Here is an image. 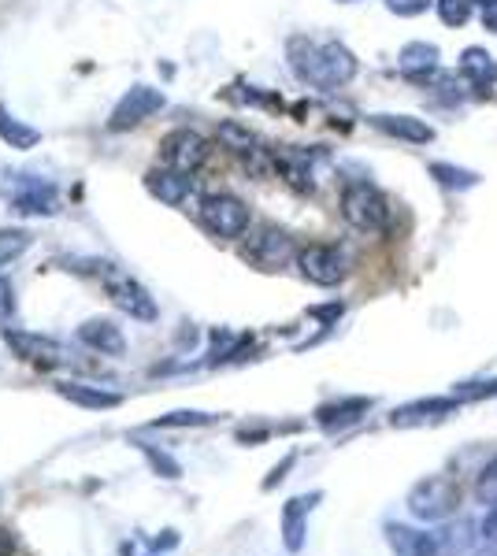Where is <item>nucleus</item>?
I'll list each match as a JSON object with an SVG mask.
<instances>
[{"label": "nucleus", "instance_id": "30", "mask_svg": "<svg viewBox=\"0 0 497 556\" xmlns=\"http://www.w3.org/2000/svg\"><path fill=\"white\" fill-rule=\"evenodd\" d=\"M460 405H472V401H486V397H497V379H483V382H460L453 390Z\"/></svg>", "mask_w": 497, "mask_h": 556}, {"label": "nucleus", "instance_id": "34", "mask_svg": "<svg viewBox=\"0 0 497 556\" xmlns=\"http://www.w3.org/2000/svg\"><path fill=\"white\" fill-rule=\"evenodd\" d=\"M12 312H15V290L8 278H0V323L12 319Z\"/></svg>", "mask_w": 497, "mask_h": 556}, {"label": "nucleus", "instance_id": "25", "mask_svg": "<svg viewBox=\"0 0 497 556\" xmlns=\"http://www.w3.org/2000/svg\"><path fill=\"white\" fill-rule=\"evenodd\" d=\"M219 141H223V149H230L234 156H245V152H253L260 141H256V134L249 127H242V123H219Z\"/></svg>", "mask_w": 497, "mask_h": 556}, {"label": "nucleus", "instance_id": "20", "mask_svg": "<svg viewBox=\"0 0 497 556\" xmlns=\"http://www.w3.org/2000/svg\"><path fill=\"white\" fill-rule=\"evenodd\" d=\"M275 171L286 178V186H294L297 193H312L316 190V178H312V164H308L305 152L286 149L275 152Z\"/></svg>", "mask_w": 497, "mask_h": 556}, {"label": "nucleus", "instance_id": "15", "mask_svg": "<svg viewBox=\"0 0 497 556\" xmlns=\"http://www.w3.org/2000/svg\"><path fill=\"white\" fill-rule=\"evenodd\" d=\"M145 190L153 193L156 201L171 204V208H179L193 190V178L175 171V167H153L149 175H145Z\"/></svg>", "mask_w": 497, "mask_h": 556}, {"label": "nucleus", "instance_id": "40", "mask_svg": "<svg viewBox=\"0 0 497 556\" xmlns=\"http://www.w3.org/2000/svg\"><path fill=\"white\" fill-rule=\"evenodd\" d=\"M483 26L490 30V34H497V0L483 8Z\"/></svg>", "mask_w": 497, "mask_h": 556}, {"label": "nucleus", "instance_id": "18", "mask_svg": "<svg viewBox=\"0 0 497 556\" xmlns=\"http://www.w3.org/2000/svg\"><path fill=\"white\" fill-rule=\"evenodd\" d=\"M12 204L15 212L23 215H52L56 212V190L41 178H26L23 186L12 193Z\"/></svg>", "mask_w": 497, "mask_h": 556}, {"label": "nucleus", "instance_id": "42", "mask_svg": "<svg viewBox=\"0 0 497 556\" xmlns=\"http://www.w3.org/2000/svg\"><path fill=\"white\" fill-rule=\"evenodd\" d=\"M479 556H497V549H490V553H479Z\"/></svg>", "mask_w": 497, "mask_h": 556}, {"label": "nucleus", "instance_id": "2", "mask_svg": "<svg viewBox=\"0 0 497 556\" xmlns=\"http://www.w3.org/2000/svg\"><path fill=\"white\" fill-rule=\"evenodd\" d=\"M457 505H460V486L449 475H431V479L416 482L412 493H408V512L416 519H427V523L449 519L457 512Z\"/></svg>", "mask_w": 497, "mask_h": 556}, {"label": "nucleus", "instance_id": "26", "mask_svg": "<svg viewBox=\"0 0 497 556\" xmlns=\"http://www.w3.org/2000/svg\"><path fill=\"white\" fill-rule=\"evenodd\" d=\"M431 178L438 186H446V190H472V186H479L475 171H464V167L453 164H431Z\"/></svg>", "mask_w": 497, "mask_h": 556}, {"label": "nucleus", "instance_id": "19", "mask_svg": "<svg viewBox=\"0 0 497 556\" xmlns=\"http://www.w3.org/2000/svg\"><path fill=\"white\" fill-rule=\"evenodd\" d=\"M438 60H442V52H438V45H431V41H408L405 49H401V75L408 78H427L438 71Z\"/></svg>", "mask_w": 497, "mask_h": 556}, {"label": "nucleus", "instance_id": "29", "mask_svg": "<svg viewBox=\"0 0 497 556\" xmlns=\"http://www.w3.org/2000/svg\"><path fill=\"white\" fill-rule=\"evenodd\" d=\"M434 8H438V19L446 26H464L475 15L472 0H434Z\"/></svg>", "mask_w": 497, "mask_h": 556}, {"label": "nucleus", "instance_id": "41", "mask_svg": "<svg viewBox=\"0 0 497 556\" xmlns=\"http://www.w3.org/2000/svg\"><path fill=\"white\" fill-rule=\"evenodd\" d=\"M338 4H360V0H338Z\"/></svg>", "mask_w": 497, "mask_h": 556}, {"label": "nucleus", "instance_id": "37", "mask_svg": "<svg viewBox=\"0 0 497 556\" xmlns=\"http://www.w3.org/2000/svg\"><path fill=\"white\" fill-rule=\"evenodd\" d=\"M479 531H483L486 542L497 545V505H490V512L483 516V527H479Z\"/></svg>", "mask_w": 497, "mask_h": 556}, {"label": "nucleus", "instance_id": "10", "mask_svg": "<svg viewBox=\"0 0 497 556\" xmlns=\"http://www.w3.org/2000/svg\"><path fill=\"white\" fill-rule=\"evenodd\" d=\"M164 108V93L153 86H134L130 93H123V101L112 108V119H108V127L115 130V134H123V130L138 127V123H145L149 115H156Z\"/></svg>", "mask_w": 497, "mask_h": 556}, {"label": "nucleus", "instance_id": "7", "mask_svg": "<svg viewBox=\"0 0 497 556\" xmlns=\"http://www.w3.org/2000/svg\"><path fill=\"white\" fill-rule=\"evenodd\" d=\"M294 260H297L301 278L316 282V286H338V282L345 278V271H349L342 249L323 245V241H312V245H305V249H297Z\"/></svg>", "mask_w": 497, "mask_h": 556}, {"label": "nucleus", "instance_id": "35", "mask_svg": "<svg viewBox=\"0 0 497 556\" xmlns=\"http://www.w3.org/2000/svg\"><path fill=\"white\" fill-rule=\"evenodd\" d=\"M342 312H345V304H338V301H334V304H323V308H308V316H312V319H323V323H334V319L342 316Z\"/></svg>", "mask_w": 497, "mask_h": 556}, {"label": "nucleus", "instance_id": "5", "mask_svg": "<svg viewBox=\"0 0 497 556\" xmlns=\"http://www.w3.org/2000/svg\"><path fill=\"white\" fill-rule=\"evenodd\" d=\"M197 215H201L204 230L216 234V238L234 241L249 230V208L234 193H208L201 201V208H197Z\"/></svg>", "mask_w": 497, "mask_h": 556}, {"label": "nucleus", "instance_id": "24", "mask_svg": "<svg viewBox=\"0 0 497 556\" xmlns=\"http://www.w3.org/2000/svg\"><path fill=\"white\" fill-rule=\"evenodd\" d=\"M130 442H134L141 453H145L149 468H153L160 479H182V464L171 453H164V449H156V445H149V442H141V438H130Z\"/></svg>", "mask_w": 497, "mask_h": 556}, {"label": "nucleus", "instance_id": "28", "mask_svg": "<svg viewBox=\"0 0 497 556\" xmlns=\"http://www.w3.org/2000/svg\"><path fill=\"white\" fill-rule=\"evenodd\" d=\"M219 416L212 412H193V408H179V412H167V416L153 419L149 427L153 430H164V427H208V423H216Z\"/></svg>", "mask_w": 497, "mask_h": 556}, {"label": "nucleus", "instance_id": "32", "mask_svg": "<svg viewBox=\"0 0 497 556\" xmlns=\"http://www.w3.org/2000/svg\"><path fill=\"white\" fill-rule=\"evenodd\" d=\"M386 8L394 15H405V19H412V15H423L427 8H431V0H386Z\"/></svg>", "mask_w": 497, "mask_h": 556}, {"label": "nucleus", "instance_id": "39", "mask_svg": "<svg viewBox=\"0 0 497 556\" xmlns=\"http://www.w3.org/2000/svg\"><path fill=\"white\" fill-rule=\"evenodd\" d=\"M15 549H19L15 534L8 531V527H0V556H15Z\"/></svg>", "mask_w": 497, "mask_h": 556}, {"label": "nucleus", "instance_id": "27", "mask_svg": "<svg viewBox=\"0 0 497 556\" xmlns=\"http://www.w3.org/2000/svg\"><path fill=\"white\" fill-rule=\"evenodd\" d=\"M30 241H34V238H30L26 230H19V227L0 230V271H4V267H12L15 260H19V256L30 249Z\"/></svg>", "mask_w": 497, "mask_h": 556}, {"label": "nucleus", "instance_id": "38", "mask_svg": "<svg viewBox=\"0 0 497 556\" xmlns=\"http://www.w3.org/2000/svg\"><path fill=\"white\" fill-rule=\"evenodd\" d=\"M149 545H153L156 553H160V549H175V545H179V534H175V531H160L156 538H149Z\"/></svg>", "mask_w": 497, "mask_h": 556}, {"label": "nucleus", "instance_id": "3", "mask_svg": "<svg viewBox=\"0 0 497 556\" xmlns=\"http://www.w3.org/2000/svg\"><path fill=\"white\" fill-rule=\"evenodd\" d=\"M342 219L353 230H364V234H375V230L386 227L390 219V208H386V197L371 182H349L342 190Z\"/></svg>", "mask_w": 497, "mask_h": 556}, {"label": "nucleus", "instance_id": "22", "mask_svg": "<svg viewBox=\"0 0 497 556\" xmlns=\"http://www.w3.org/2000/svg\"><path fill=\"white\" fill-rule=\"evenodd\" d=\"M56 393L64 397V401H71V405H82V408H115L123 397L119 393H108V390H101V386H90V382H60L56 386Z\"/></svg>", "mask_w": 497, "mask_h": 556}, {"label": "nucleus", "instance_id": "16", "mask_svg": "<svg viewBox=\"0 0 497 556\" xmlns=\"http://www.w3.org/2000/svg\"><path fill=\"white\" fill-rule=\"evenodd\" d=\"M371 127L383 130L386 138L408 141V145H431L434 141V130L416 115H371Z\"/></svg>", "mask_w": 497, "mask_h": 556}, {"label": "nucleus", "instance_id": "36", "mask_svg": "<svg viewBox=\"0 0 497 556\" xmlns=\"http://www.w3.org/2000/svg\"><path fill=\"white\" fill-rule=\"evenodd\" d=\"M268 434H271V427H238V442L256 445V442H264Z\"/></svg>", "mask_w": 497, "mask_h": 556}, {"label": "nucleus", "instance_id": "31", "mask_svg": "<svg viewBox=\"0 0 497 556\" xmlns=\"http://www.w3.org/2000/svg\"><path fill=\"white\" fill-rule=\"evenodd\" d=\"M475 497H479V505H497V456L479 471V479H475Z\"/></svg>", "mask_w": 497, "mask_h": 556}, {"label": "nucleus", "instance_id": "13", "mask_svg": "<svg viewBox=\"0 0 497 556\" xmlns=\"http://www.w3.org/2000/svg\"><path fill=\"white\" fill-rule=\"evenodd\" d=\"M319 501H323V493L312 490V493H301V497H290V501L282 505V545H286L290 553H301V549H305V519Z\"/></svg>", "mask_w": 497, "mask_h": 556}, {"label": "nucleus", "instance_id": "43", "mask_svg": "<svg viewBox=\"0 0 497 556\" xmlns=\"http://www.w3.org/2000/svg\"><path fill=\"white\" fill-rule=\"evenodd\" d=\"M479 4H483V8H486V4H494V0H479Z\"/></svg>", "mask_w": 497, "mask_h": 556}, {"label": "nucleus", "instance_id": "8", "mask_svg": "<svg viewBox=\"0 0 497 556\" xmlns=\"http://www.w3.org/2000/svg\"><path fill=\"white\" fill-rule=\"evenodd\" d=\"M160 156H164V167H175L182 175H193V171L208 160V141H204V134H197V130H190V127L171 130V134L160 141Z\"/></svg>", "mask_w": 497, "mask_h": 556}, {"label": "nucleus", "instance_id": "6", "mask_svg": "<svg viewBox=\"0 0 497 556\" xmlns=\"http://www.w3.org/2000/svg\"><path fill=\"white\" fill-rule=\"evenodd\" d=\"M101 282H104V290H108V297H112L115 308H119V312H127L130 319L153 323V319L160 316V308H156V301L149 297V290H145L141 282H134L130 275H123V271L101 264Z\"/></svg>", "mask_w": 497, "mask_h": 556}, {"label": "nucleus", "instance_id": "33", "mask_svg": "<svg viewBox=\"0 0 497 556\" xmlns=\"http://www.w3.org/2000/svg\"><path fill=\"white\" fill-rule=\"evenodd\" d=\"M294 464H297V453H290V456H286V460H279V464L271 468L268 479H264V490H275V486H279V482L286 479L290 471H294Z\"/></svg>", "mask_w": 497, "mask_h": 556}, {"label": "nucleus", "instance_id": "21", "mask_svg": "<svg viewBox=\"0 0 497 556\" xmlns=\"http://www.w3.org/2000/svg\"><path fill=\"white\" fill-rule=\"evenodd\" d=\"M460 75L479 89L494 86L497 82V60L483 49V45H472V49L460 52Z\"/></svg>", "mask_w": 497, "mask_h": 556}, {"label": "nucleus", "instance_id": "14", "mask_svg": "<svg viewBox=\"0 0 497 556\" xmlns=\"http://www.w3.org/2000/svg\"><path fill=\"white\" fill-rule=\"evenodd\" d=\"M368 412H371V397H342V401H331V405H319L316 423L327 434H334V430H345L353 427V423H360Z\"/></svg>", "mask_w": 497, "mask_h": 556}, {"label": "nucleus", "instance_id": "12", "mask_svg": "<svg viewBox=\"0 0 497 556\" xmlns=\"http://www.w3.org/2000/svg\"><path fill=\"white\" fill-rule=\"evenodd\" d=\"M457 397H423V401H408V405L390 412V427H427V423H442L446 416L457 412Z\"/></svg>", "mask_w": 497, "mask_h": 556}, {"label": "nucleus", "instance_id": "11", "mask_svg": "<svg viewBox=\"0 0 497 556\" xmlns=\"http://www.w3.org/2000/svg\"><path fill=\"white\" fill-rule=\"evenodd\" d=\"M4 342L12 345L15 353L30 360V364L38 367H60L67 364V349L60 342H52V338H41V334H30V330H4Z\"/></svg>", "mask_w": 497, "mask_h": 556}, {"label": "nucleus", "instance_id": "17", "mask_svg": "<svg viewBox=\"0 0 497 556\" xmlns=\"http://www.w3.org/2000/svg\"><path fill=\"white\" fill-rule=\"evenodd\" d=\"M78 342L90 345L93 353H101V356H123V349H127L123 330L115 327L112 319H86V323L78 327Z\"/></svg>", "mask_w": 497, "mask_h": 556}, {"label": "nucleus", "instance_id": "4", "mask_svg": "<svg viewBox=\"0 0 497 556\" xmlns=\"http://www.w3.org/2000/svg\"><path fill=\"white\" fill-rule=\"evenodd\" d=\"M457 534L453 527L446 531H416L401 523H386V542L397 556H453L457 553Z\"/></svg>", "mask_w": 497, "mask_h": 556}, {"label": "nucleus", "instance_id": "1", "mask_svg": "<svg viewBox=\"0 0 497 556\" xmlns=\"http://www.w3.org/2000/svg\"><path fill=\"white\" fill-rule=\"evenodd\" d=\"M290 64H294L301 82L319 89L345 86L349 78L357 75V56L345 49L342 41H323V45H316V41L308 38H294L290 41Z\"/></svg>", "mask_w": 497, "mask_h": 556}, {"label": "nucleus", "instance_id": "9", "mask_svg": "<svg viewBox=\"0 0 497 556\" xmlns=\"http://www.w3.org/2000/svg\"><path fill=\"white\" fill-rule=\"evenodd\" d=\"M294 253V238L279 227H260L245 245V260L256 264L260 271H279L282 264H290Z\"/></svg>", "mask_w": 497, "mask_h": 556}, {"label": "nucleus", "instance_id": "23", "mask_svg": "<svg viewBox=\"0 0 497 556\" xmlns=\"http://www.w3.org/2000/svg\"><path fill=\"white\" fill-rule=\"evenodd\" d=\"M0 141H8L12 149H34L41 141V134L34 127H26L23 119H15V115L0 104Z\"/></svg>", "mask_w": 497, "mask_h": 556}]
</instances>
